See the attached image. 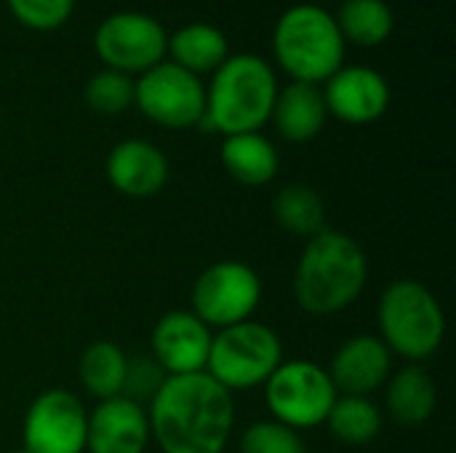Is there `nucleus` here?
Listing matches in <instances>:
<instances>
[{
  "mask_svg": "<svg viewBox=\"0 0 456 453\" xmlns=\"http://www.w3.org/2000/svg\"><path fill=\"white\" fill-rule=\"evenodd\" d=\"M147 422L163 453H222L235 425L232 392L206 371L168 376L150 400Z\"/></svg>",
  "mask_w": 456,
  "mask_h": 453,
  "instance_id": "f257e3e1",
  "label": "nucleus"
},
{
  "mask_svg": "<svg viewBox=\"0 0 456 453\" xmlns=\"http://www.w3.org/2000/svg\"><path fill=\"white\" fill-rule=\"evenodd\" d=\"M369 259L355 238L323 230L307 240L294 270V299L310 315H337L366 288Z\"/></svg>",
  "mask_w": 456,
  "mask_h": 453,
  "instance_id": "f03ea898",
  "label": "nucleus"
},
{
  "mask_svg": "<svg viewBox=\"0 0 456 453\" xmlns=\"http://www.w3.org/2000/svg\"><path fill=\"white\" fill-rule=\"evenodd\" d=\"M275 96L278 80L262 56H227L214 69L211 85L206 88V112L198 125L224 136L254 133L270 120Z\"/></svg>",
  "mask_w": 456,
  "mask_h": 453,
  "instance_id": "7ed1b4c3",
  "label": "nucleus"
},
{
  "mask_svg": "<svg viewBox=\"0 0 456 453\" xmlns=\"http://www.w3.org/2000/svg\"><path fill=\"white\" fill-rule=\"evenodd\" d=\"M273 51L297 83H326L345 61V37L337 19L313 3L291 5L275 24Z\"/></svg>",
  "mask_w": 456,
  "mask_h": 453,
  "instance_id": "20e7f679",
  "label": "nucleus"
},
{
  "mask_svg": "<svg viewBox=\"0 0 456 453\" xmlns=\"http://www.w3.org/2000/svg\"><path fill=\"white\" fill-rule=\"evenodd\" d=\"M379 331L390 352L419 363L438 352L446 318L433 291L417 280H395L379 296Z\"/></svg>",
  "mask_w": 456,
  "mask_h": 453,
  "instance_id": "39448f33",
  "label": "nucleus"
},
{
  "mask_svg": "<svg viewBox=\"0 0 456 453\" xmlns=\"http://www.w3.org/2000/svg\"><path fill=\"white\" fill-rule=\"evenodd\" d=\"M281 363L283 347L278 334L265 323L246 320L211 336L206 374L227 392H240L265 384Z\"/></svg>",
  "mask_w": 456,
  "mask_h": 453,
  "instance_id": "423d86ee",
  "label": "nucleus"
},
{
  "mask_svg": "<svg viewBox=\"0 0 456 453\" xmlns=\"http://www.w3.org/2000/svg\"><path fill=\"white\" fill-rule=\"evenodd\" d=\"M265 398L273 419L299 433L326 425L339 392L323 366L313 360H283L265 382Z\"/></svg>",
  "mask_w": 456,
  "mask_h": 453,
  "instance_id": "0eeeda50",
  "label": "nucleus"
},
{
  "mask_svg": "<svg viewBox=\"0 0 456 453\" xmlns=\"http://www.w3.org/2000/svg\"><path fill=\"white\" fill-rule=\"evenodd\" d=\"M192 315L208 328H230L251 320L262 302V280L243 262H216L192 286Z\"/></svg>",
  "mask_w": 456,
  "mask_h": 453,
  "instance_id": "6e6552de",
  "label": "nucleus"
},
{
  "mask_svg": "<svg viewBox=\"0 0 456 453\" xmlns=\"http://www.w3.org/2000/svg\"><path fill=\"white\" fill-rule=\"evenodd\" d=\"M134 104L163 128H192L206 112V85L174 61H160L134 80Z\"/></svg>",
  "mask_w": 456,
  "mask_h": 453,
  "instance_id": "1a4fd4ad",
  "label": "nucleus"
},
{
  "mask_svg": "<svg viewBox=\"0 0 456 453\" xmlns=\"http://www.w3.org/2000/svg\"><path fill=\"white\" fill-rule=\"evenodd\" d=\"M166 43L168 32L163 29V24L139 11H118L107 16L94 35L96 53L102 56L107 69H118L126 75H142L150 67L160 64L166 56Z\"/></svg>",
  "mask_w": 456,
  "mask_h": 453,
  "instance_id": "9d476101",
  "label": "nucleus"
},
{
  "mask_svg": "<svg viewBox=\"0 0 456 453\" xmlns=\"http://www.w3.org/2000/svg\"><path fill=\"white\" fill-rule=\"evenodd\" d=\"M88 435V411L67 390H48L32 400L21 427L27 453H83Z\"/></svg>",
  "mask_w": 456,
  "mask_h": 453,
  "instance_id": "9b49d317",
  "label": "nucleus"
},
{
  "mask_svg": "<svg viewBox=\"0 0 456 453\" xmlns=\"http://www.w3.org/2000/svg\"><path fill=\"white\" fill-rule=\"evenodd\" d=\"M326 109L350 125H366L379 120L390 107V85L387 80L363 64L339 67L326 80Z\"/></svg>",
  "mask_w": 456,
  "mask_h": 453,
  "instance_id": "f8f14e48",
  "label": "nucleus"
},
{
  "mask_svg": "<svg viewBox=\"0 0 456 453\" xmlns=\"http://www.w3.org/2000/svg\"><path fill=\"white\" fill-rule=\"evenodd\" d=\"M211 350L208 326L192 312L174 310L152 328V358L168 376H187L206 371Z\"/></svg>",
  "mask_w": 456,
  "mask_h": 453,
  "instance_id": "ddd939ff",
  "label": "nucleus"
},
{
  "mask_svg": "<svg viewBox=\"0 0 456 453\" xmlns=\"http://www.w3.org/2000/svg\"><path fill=\"white\" fill-rule=\"evenodd\" d=\"M393 371V352L379 336H353L347 339L329 368V379L337 392L342 395H355V398H369L374 390L387 384Z\"/></svg>",
  "mask_w": 456,
  "mask_h": 453,
  "instance_id": "4468645a",
  "label": "nucleus"
},
{
  "mask_svg": "<svg viewBox=\"0 0 456 453\" xmlns=\"http://www.w3.org/2000/svg\"><path fill=\"white\" fill-rule=\"evenodd\" d=\"M110 184L134 200L155 198L168 182V160L160 147L144 139H126L115 144L104 163Z\"/></svg>",
  "mask_w": 456,
  "mask_h": 453,
  "instance_id": "2eb2a0df",
  "label": "nucleus"
},
{
  "mask_svg": "<svg viewBox=\"0 0 456 453\" xmlns=\"http://www.w3.org/2000/svg\"><path fill=\"white\" fill-rule=\"evenodd\" d=\"M150 443L147 411L128 398L102 400L88 414V453H144Z\"/></svg>",
  "mask_w": 456,
  "mask_h": 453,
  "instance_id": "dca6fc26",
  "label": "nucleus"
},
{
  "mask_svg": "<svg viewBox=\"0 0 456 453\" xmlns=\"http://www.w3.org/2000/svg\"><path fill=\"white\" fill-rule=\"evenodd\" d=\"M270 120L275 123L278 133L286 142L302 144L315 139L329 120L323 91L318 85L297 83V80L289 83L286 88H278Z\"/></svg>",
  "mask_w": 456,
  "mask_h": 453,
  "instance_id": "f3484780",
  "label": "nucleus"
},
{
  "mask_svg": "<svg viewBox=\"0 0 456 453\" xmlns=\"http://www.w3.org/2000/svg\"><path fill=\"white\" fill-rule=\"evenodd\" d=\"M222 163H224L227 174L238 184H246V187L270 184L281 168V158H278L275 144L270 139H265L259 131L224 136Z\"/></svg>",
  "mask_w": 456,
  "mask_h": 453,
  "instance_id": "a211bd4d",
  "label": "nucleus"
},
{
  "mask_svg": "<svg viewBox=\"0 0 456 453\" xmlns=\"http://www.w3.org/2000/svg\"><path fill=\"white\" fill-rule=\"evenodd\" d=\"M436 382L422 366H403L387 379V411L401 427H419L436 411Z\"/></svg>",
  "mask_w": 456,
  "mask_h": 453,
  "instance_id": "6ab92c4d",
  "label": "nucleus"
},
{
  "mask_svg": "<svg viewBox=\"0 0 456 453\" xmlns=\"http://www.w3.org/2000/svg\"><path fill=\"white\" fill-rule=\"evenodd\" d=\"M166 51L171 53V61L182 69L200 77V72H214L230 53H227V37L219 27L206 21H192L168 35Z\"/></svg>",
  "mask_w": 456,
  "mask_h": 453,
  "instance_id": "aec40b11",
  "label": "nucleus"
},
{
  "mask_svg": "<svg viewBox=\"0 0 456 453\" xmlns=\"http://www.w3.org/2000/svg\"><path fill=\"white\" fill-rule=\"evenodd\" d=\"M273 219L294 238H315L326 230V203L307 184H289L273 198Z\"/></svg>",
  "mask_w": 456,
  "mask_h": 453,
  "instance_id": "412c9836",
  "label": "nucleus"
},
{
  "mask_svg": "<svg viewBox=\"0 0 456 453\" xmlns=\"http://www.w3.org/2000/svg\"><path fill=\"white\" fill-rule=\"evenodd\" d=\"M126 352L115 342H94L80 355V382L91 398H120L126 376Z\"/></svg>",
  "mask_w": 456,
  "mask_h": 453,
  "instance_id": "4be33fe9",
  "label": "nucleus"
},
{
  "mask_svg": "<svg viewBox=\"0 0 456 453\" xmlns=\"http://www.w3.org/2000/svg\"><path fill=\"white\" fill-rule=\"evenodd\" d=\"M337 27L345 43L379 45L393 35L395 16L385 0H345L337 16Z\"/></svg>",
  "mask_w": 456,
  "mask_h": 453,
  "instance_id": "5701e85b",
  "label": "nucleus"
},
{
  "mask_svg": "<svg viewBox=\"0 0 456 453\" xmlns=\"http://www.w3.org/2000/svg\"><path fill=\"white\" fill-rule=\"evenodd\" d=\"M326 425L339 443L366 446L382 433V414L369 398L342 395L334 400Z\"/></svg>",
  "mask_w": 456,
  "mask_h": 453,
  "instance_id": "b1692460",
  "label": "nucleus"
},
{
  "mask_svg": "<svg viewBox=\"0 0 456 453\" xmlns=\"http://www.w3.org/2000/svg\"><path fill=\"white\" fill-rule=\"evenodd\" d=\"M134 77L118 69H102L86 83V104L99 115H120L134 104Z\"/></svg>",
  "mask_w": 456,
  "mask_h": 453,
  "instance_id": "393cba45",
  "label": "nucleus"
},
{
  "mask_svg": "<svg viewBox=\"0 0 456 453\" xmlns=\"http://www.w3.org/2000/svg\"><path fill=\"white\" fill-rule=\"evenodd\" d=\"M240 453H307V446L297 430L270 419V422H254L243 433Z\"/></svg>",
  "mask_w": 456,
  "mask_h": 453,
  "instance_id": "a878e982",
  "label": "nucleus"
},
{
  "mask_svg": "<svg viewBox=\"0 0 456 453\" xmlns=\"http://www.w3.org/2000/svg\"><path fill=\"white\" fill-rule=\"evenodd\" d=\"M168 379V374L158 366L155 358L150 355H136L126 360V376H123V392L120 398H128L134 403H150L158 390L163 387V382Z\"/></svg>",
  "mask_w": 456,
  "mask_h": 453,
  "instance_id": "bb28decb",
  "label": "nucleus"
},
{
  "mask_svg": "<svg viewBox=\"0 0 456 453\" xmlns=\"http://www.w3.org/2000/svg\"><path fill=\"white\" fill-rule=\"evenodd\" d=\"M11 13L29 29H56L75 8V0H8Z\"/></svg>",
  "mask_w": 456,
  "mask_h": 453,
  "instance_id": "cd10ccee",
  "label": "nucleus"
},
{
  "mask_svg": "<svg viewBox=\"0 0 456 453\" xmlns=\"http://www.w3.org/2000/svg\"><path fill=\"white\" fill-rule=\"evenodd\" d=\"M13 453H27V451H24V449H16V451H13Z\"/></svg>",
  "mask_w": 456,
  "mask_h": 453,
  "instance_id": "c85d7f7f",
  "label": "nucleus"
}]
</instances>
